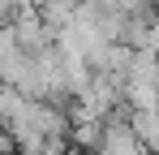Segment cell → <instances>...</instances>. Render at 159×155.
<instances>
[{
  "label": "cell",
  "instance_id": "6da1fadb",
  "mask_svg": "<svg viewBox=\"0 0 159 155\" xmlns=\"http://www.w3.org/2000/svg\"><path fill=\"white\" fill-rule=\"evenodd\" d=\"M95 155H146L138 134L129 129V108H120L112 121H103V138H99V151Z\"/></svg>",
  "mask_w": 159,
  "mask_h": 155
},
{
  "label": "cell",
  "instance_id": "7a4b0ae2",
  "mask_svg": "<svg viewBox=\"0 0 159 155\" xmlns=\"http://www.w3.org/2000/svg\"><path fill=\"white\" fill-rule=\"evenodd\" d=\"M9 30H13V39L22 43V52H26V56H39V52H52V48H56V30L43 22L39 13H22Z\"/></svg>",
  "mask_w": 159,
  "mask_h": 155
},
{
  "label": "cell",
  "instance_id": "3957f363",
  "mask_svg": "<svg viewBox=\"0 0 159 155\" xmlns=\"http://www.w3.org/2000/svg\"><path fill=\"white\" fill-rule=\"evenodd\" d=\"M129 129L138 134V142H142L146 155H159V108H146V112L129 108Z\"/></svg>",
  "mask_w": 159,
  "mask_h": 155
},
{
  "label": "cell",
  "instance_id": "277c9868",
  "mask_svg": "<svg viewBox=\"0 0 159 155\" xmlns=\"http://www.w3.org/2000/svg\"><path fill=\"white\" fill-rule=\"evenodd\" d=\"M146 52H155V56H159V13L151 17V39H146Z\"/></svg>",
  "mask_w": 159,
  "mask_h": 155
}]
</instances>
